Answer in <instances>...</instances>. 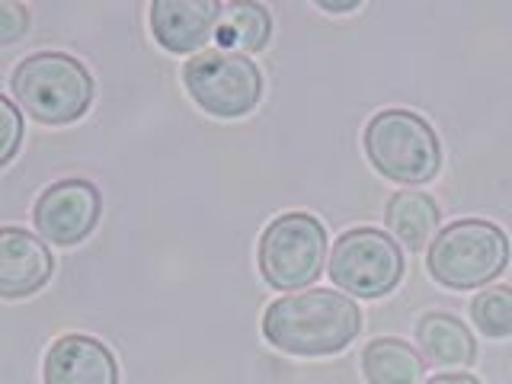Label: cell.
Listing matches in <instances>:
<instances>
[{
    "mask_svg": "<svg viewBox=\"0 0 512 384\" xmlns=\"http://www.w3.org/2000/svg\"><path fill=\"white\" fill-rule=\"evenodd\" d=\"M509 263V237L484 218H461L436 234L426 250L429 276L445 288H468L493 282Z\"/></svg>",
    "mask_w": 512,
    "mask_h": 384,
    "instance_id": "3",
    "label": "cell"
},
{
    "mask_svg": "<svg viewBox=\"0 0 512 384\" xmlns=\"http://www.w3.org/2000/svg\"><path fill=\"white\" fill-rule=\"evenodd\" d=\"M317 7L320 10H330V13H346V10H356L359 4H356V0H343V4H327V0H320Z\"/></svg>",
    "mask_w": 512,
    "mask_h": 384,
    "instance_id": "20",
    "label": "cell"
},
{
    "mask_svg": "<svg viewBox=\"0 0 512 384\" xmlns=\"http://www.w3.org/2000/svg\"><path fill=\"white\" fill-rule=\"evenodd\" d=\"M471 320L480 333L490 336V340H506V336H512V288L493 285V288H484L480 295H474Z\"/></svg>",
    "mask_w": 512,
    "mask_h": 384,
    "instance_id": "16",
    "label": "cell"
},
{
    "mask_svg": "<svg viewBox=\"0 0 512 384\" xmlns=\"http://www.w3.org/2000/svg\"><path fill=\"white\" fill-rule=\"evenodd\" d=\"M365 154L394 183H429L442 167L432 125L410 109H384L365 125Z\"/></svg>",
    "mask_w": 512,
    "mask_h": 384,
    "instance_id": "4",
    "label": "cell"
},
{
    "mask_svg": "<svg viewBox=\"0 0 512 384\" xmlns=\"http://www.w3.org/2000/svg\"><path fill=\"white\" fill-rule=\"evenodd\" d=\"M384 221L404 247L423 250L439 228V205L426 192H394L384 208Z\"/></svg>",
    "mask_w": 512,
    "mask_h": 384,
    "instance_id": "13",
    "label": "cell"
},
{
    "mask_svg": "<svg viewBox=\"0 0 512 384\" xmlns=\"http://www.w3.org/2000/svg\"><path fill=\"white\" fill-rule=\"evenodd\" d=\"M45 384H119V365L100 340L68 333L48 349Z\"/></svg>",
    "mask_w": 512,
    "mask_h": 384,
    "instance_id": "11",
    "label": "cell"
},
{
    "mask_svg": "<svg viewBox=\"0 0 512 384\" xmlns=\"http://www.w3.org/2000/svg\"><path fill=\"white\" fill-rule=\"evenodd\" d=\"M29 29V10L23 4H4L0 0V45L20 42Z\"/></svg>",
    "mask_w": 512,
    "mask_h": 384,
    "instance_id": "18",
    "label": "cell"
},
{
    "mask_svg": "<svg viewBox=\"0 0 512 384\" xmlns=\"http://www.w3.org/2000/svg\"><path fill=\"white\" fill-rule=\"evenodd\" d=\"M426 384H480L474 375L468 372H448V375H436V378H429Z\"/></svg>",
    "mask_w": 512,
    "mask_h": 384,
    "instance_id": "19",
    "label": "cell"
},
{
    "mask_svg": "<svg viewBox=\"0 0 512 384\" xmlns=\"http://www.w3.org/2000/svg\"><path fill=\"white\" fill-rule=\"evenodd\" d=\"M183 84L196 106L218 119L247 116L263 93L260 68L247 55L221 52V48L189 58L183 68Z\"/></svg>",
    "mask_w": 512,
    "mask_h": 384,
    "instance_id": "6",
    "label": "cell"
},
{
    "mask_svg": "<svg viewBox=\"0 0 512 384\" xmlns=\"http://www.w3.org/2000/svg\"><path fill=\"white\" fill-rule=\"evenodd\" d=\"M221 4L215 0H154L151 32L173 55H189L215 36Z\"/></svg>",
    "mask_w": 512,
    "mask_h": 384,
    "instance_id": "9",
    "label": "cell"
},
{
    "mask_svg": "<svg viewBox=\"0 0 512 384\" xmlns=\"http://www.w3.org/2000/svg\"><path fill=\"white\" fill-rule=\"evenodd\" d=\"M52 250L23 228H0V298H26L52 279Z\"/></svg>",
    "mask_w": 512,
    "mask_h": 384,
    "instance_id": "10",
    "label": "cell"
},
{
    "mask_svg": "<svg viewBox=\"0 0 512 384\" xmlns=\"http://www.w3.org/2000/svg\"><path fill=\"white\" fill-rule=\"evenodd\" d=\"M100 189L87 180H61L52 183L32 208V221L42 240L58 247L80 244L100 221Z\"/></svg>",
    "mask_w": 512,
    "mask_h": 384,
    "instance_id": "8",
    "label": "cell"
},
{
    "mask_svg": "<svg viewBox=\"0 0 512 384\" xmlns=\"http://www.w3.org/2000/svg\"><path fill=\"white\" fill-rule=\"evenodd\" d=\"M16 103L45 125H68L93 103V77L64 52H36L16 64L10 77Z\"/></svg>",
    "mask_w": 512,
    "mask_h": 384,
    "instance_id": "2",
    "label": "cell"
},
{
    "mask_svg": "<svg viewBox=\"0 0 512 384\" xmlns=\"http://www.w3.org/2000/svg\"><path fill=\"white\" fill-rule=\"evenodd\" d=\"M416 343H420L429 362L445 365V368L471 365L477 356L471 330L464 327L455 314H442V311L420 317V324H416Z\"/></svg>",
    "mask_w": 512,
    "mask_h": 384,
    "instance_id": "12",
    "label": "cell"
},
{
    "mask_svg": "<svg viewBox=\"0 0 512 384\" xmlns=\"http://www.w3.org/2000/svg\"><path fill=\"white\" fill-rule=\"evenodd\" d=\"M362 330V311L333 288H308L272 301L263 314V336L288 356H333Z\"/></svg>",
    "mask_w": 512,
    "mask_h": 384,
    "instance_id": "1",
    "label": "cell"
},
{
    "mask_svg": "<svg viewBox=\"0 0 512 384\" xmlns=\"http://www.w3.org/2000/svg\"><path fill=\"white\" fill-rule=\"evenodd\" d=\"M23 141V116L4 93H0V167L10 164Z\"/></svg>",
    "mask_w": 512,
    "mask_h": 384,
    "instance_id": "17",
    "label": "cell"
},
{
    "mask_svg": "<svg viewBox=\"0 0 512 384\" xmlns=\"http://www.w3.org/2000/svg\"><path fill=\"white\" fill-rule=\"evenodd\" d=\"M327 272L346 295L381 298L404 279V253L378 228H352L333 244Z\"/></svg>",
    "mask_w": 512,
    "mask_h": 384,
    "instance_id": "7",
    "label": "cell"
},
{
    "mask_svg": "<svg viewBox=\"0 0 512 384\" xmlns=\"http://www.w3.org/2000/svg\"><path fill=\"white\" fill-rule=\"evenodd\" d=\"M324 253V224L308 212H285L272 218V224L263 231L256 260H260V272L272 288L298 292L324 272Z\"/></svg>",
    "mask_w": 512,
    "mask_h": 384,
    "instance_id": "5",
    "label": "cell"
},
{
    "mask_svg": "<svg viewBox=\"0 0 512 384\" xmlns=\"http://www.w3.org/2000/svg\"><path fill=\"white\" fill-rule=\"evenodd\" d=\"M272 20L260 4H231L221 10V20L215 29V39L221 42V52H260L269 42Z\"/></svg>",
    "mask_w": 512,
    "mask_h": 384,
    "instance_id": "15",
    "label": "cell"
},
{
    "mask_svg": "<svg viewBox=\"0 0 512 384\" xmlns=\"http://www.w3.org/2000/svg\"><path fill=\"white\" fill-rule=\"evenodd\" d=\"M362 372L368 384H416L423 375V359L404 340L381 336V340H372L365 346Z\"/></svg>",
    "mask_w": 512,
    "mask_h": 384,
    "instance_id": "14",
    "label": "cell"
}]
</instances>
